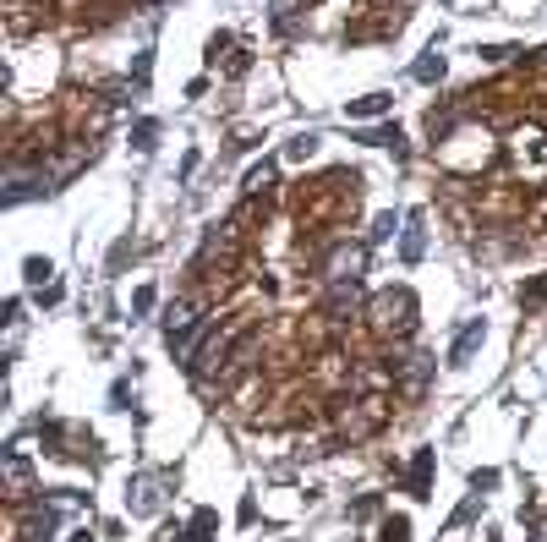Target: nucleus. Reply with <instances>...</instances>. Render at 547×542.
Returning a JSON list of instances; mask_svg holds the SVG:
<instances>
[{"instance_id": "bb28decb", "label": "nucleus", "mask_w": 547, "mask_h": 542, "mask_svg": "<svg viewBox=\"0 0 547 542\" xmlns=\"http://www.w3.org/2000/svg\"><path fill=\"white\" fill-rule=\"evenodd\" d=\"M148 307H154V285H137V291H132V313H148Z\"/></svg>"}, {"instance_id": "f257e3e1", "label": "nucleus", "mask_w": 547, "mask_h": 542, "mask_svg": "<svg viewBox=\"0 0 547 542\" xmlns=\"http://www.w3.org/2000/svg\"><path fill=\"white\" fill-rule=\"evenodd\" d=\"M356 203H362V176L356 170H329V176L307 181V192H301V230L340 225V219L356 214Z\"/></svg>"}, {"instance_id": "5701e85b", "label": "nucleus", "mask_w": 547, "mask_h": 542, "mask_svg": "<svg viewBox=\"0 0 547 542\" xmlns=\"http://www.w3.org/2000/svg\"><path fill=\"white\" fill-rule=\"evenodd\" d=\"M312 154H318V137H312V132H301V137H290V143H285V159H312Z\"/></svg>"}, {"instance_id": "4be33fe9", "label": "nucleus", "mask_w": 547, "mask_h": 542, "mask_svg": "<svg viewBox=\"0 0 547 542\" xmlns=\"http://www.w3.org/2000/svg\"><path fill=\"white\" fill-rule=\"evenodd\" d=\"M520 302H526V307H547V274H537V280L520 285Z\"/></svg>"}, {"instance_id": "393cba45", "label": "nucleus", "mask_w": 547, "mask_h": 542, "mask_svg": "<svg viewBox=\"0 0 547 542\" xmlns=\"http://www.w3.org/2000/svg\"><path fill=\"white\" fill-rule=\"evenodd\" d=\"M476 55H482L487 66H504V61H515L520 50H509V44H482V50H476Z\"/></svg>"}, {"instance_id": "39448f33", "label": "nucleus", "mask_w": 547, "mask_h": 542, "mask_svg": "<svg viewBox=\"0 0 547 542\" xmlns=\"http://www.w3.org/2000/svg\"><path fill=\"white\" fill-rule=\"evenodd\" d=\"M329 422H334V433H340V438H351V444H356V438H372L383 422H389V400H383V395H351V400L334 406Z\"/></svg>"}, {"instance_id": "c85d7f7f", "label": "nucleus", "mask_w": 547, "mask_h": 542, "mask_svg": "<svg viewBox=\"0 0 547 542\" xmlns=\"http://www.w3.org/2000/svg\"><path fill=\"white\" fill-rule=\"evenodd\" d=\"M192 526H197V532H214L219 515H214V510H197V515H192Z\"/></svg>"}, {"instance_id": "4468645a", "label": "nucleus", "mask_w": 547, "mask_h": 542, "mask_svg": "<svg viewBox=\"0 0 547 542\" xmlns=\"http://www.w3.org/2000/svg\"><path fill=\"white\" fill-rule=\"evenodd\" d=\"M400 258H405V263H422V258H427V219H422V214L405 219V230H400Z\"/></svg>"}, {"instance_id": "20e7f679", "label": "nucleus", "mask_w": 547, "mask_h": 542, "mask_svg": "<svg viewBox=\"0 0 547 542\" xmlns=\"http://www.w3.org/2000/svg\"><path fill=\"white\" fill-rule=\"evenodd\" d=\"M367 274V241H351V236H334L318 258V280L329 291H351L356 280Z\"/></svg>"}, {"instance_id": "c756f323", "label": "nucleus", "mask_w": 547, "mask_h": 542, "mask_svg": "<svg viewBox=\"0 0 547 542\" xmlns=\"http://www.w3.org/2000/svg\"><path fill=\"white\" fill-rule=\"evenodd\" d=\"M351 515H356V521H367V515H378V499H372V493H367V499H356V510H351Z\"/></svg>"}, {"instance_id": "412c9836", "label": "nucleus", "mask_w": 547, "mask_h": 542, "mask_svg": "<svg viewBox=\"0 0 547 542\" xmlns=\"http://www.w3.org/2000/svg\"><path fill=\"white\" fill-rule=\"evenodd\" d=\"M378 542H411V515H389L383 532H378Z\"/></svg>"}, {"instance_id": "a211bd4d", "label": "nucleus", "mask_w": 547, "mask_h": 542, "mask_svg": "<svg viewBox=\"0 0 547 542\" xmlns=\"http://www.w3.org/2000/svg\"><path fill=\"white\" fill-rule=\"evenodd\" d=\"M444 72H449V61L438 50H427L422 61H416V83H444Z\"/></svg>"}, {"instance_id": "f3484780", "label": "nucleus", "mask_w": 547, "mask_h": 542, "mask_svg": "<svg viewBox=\"0 0 547 542\" xmlns=\"http://www.w3.org/2000/svg\"><path fill=\"white\" fill-rule=\"evenodd\" d=\"M274 170H279L274 159H263V165H252V170H247V181H241V192H247V198H263V192L274 187Z\"/></svg>"}, {"instance_id": "9b49d317", "label": "nucleus", "mask_w": 547, "mask_h": 542, "mask_svg": "<svg viewBox=\"0 0 547 542\" xmlns=\"http://www.w3.org/2000/svg\"><path fill=\"white\" fill-rule=\"evenodd\" d=\"M433 466H438L433 449H416L411 455V466H405V488H411V499H433Z\"/></svg>"}, {"instance_id": "dca6fc26", "label": "nucleus", "mask_w": 547, "mask_h": 542, "mask_svg": "<svg viewBox=\"0 0 547 542\" xmlns=\"http://www.w3.org/2000/svg\"><path fill=\"white\" fill-rule=\"evenodd\" d=\"M394 110V94H362L345 105V121H378V115Z\"/></svg>"}, {"instance_id": "0eeeda50", "label": "nucleus", "mask_w": 547, "mask_h": 542, "mask_svg": "<svg viewBox=\"0 0 547 542\" xmlns=\"http://www.w3.org/2000/svg\"><path fill=\"white\" fill-rule=\"evenodd\" d=\"M0 482H6V499L11 504H28L33 499V466H28V449H6L0 455Z\"/></svg>"}, {"instance_id": "f03ea898", "label": "nucleus", "mask_w": 547, "mask_h": 542, "mask_svg": "<svg viewBox=\"0 0 547 542\" xmlns=\"http://www.w3.org/2000/svg\"><path fill=\"white\" fill-rule=\"evenodd\" d=\"M433 154H438V165L455 170V176H482L498 159V143H493V132H482L476 121H460L444 143H433Z\"/></svg>"}, {"instance_id": "7ed1b4c3", "label": "nucleus", "mask_w": 547, "mask_h": 542, "mask_svg": "<svg viewBox=\"0 0 547 542\" xmlns=\"http://www.w3.org/2000/svg\"><path fill=\"white\" fill-rule=\"evenodd\" d=\"M367 329L378 334V340H411L416 329V296L405 291V285H389V291H378L367 302Z\"/></svg>"}, {"instance_id": "2f4dec72", "label": "nucleus", "mask_w": 547, "mask_h": 542, "mask_svg": "<svg viewBox=\"0 0 547 542\" xmlns=\"http://www.w3.org/2000/svg\"><path fill=\"white\" fill-rule=\"evenodd\" d=\"M28 6H50V0H28Z\"/></svg>"}, {"instance_id": "6e6552de", "label": "nucleus", "mask_w": 547, "mask_h": 542, "mask_svg": "<svg viewBox=\"0 0 547 542\" xmlns=\"http://www.w3.org/2000/svg\"><path fill=\"white\" fill-rule=\"evenodd\" d=\"M394 367V389H400L405 400H422V389L433 384V356H405V362H389Z\"/></svg>"}, {"instance_id": "ddd939ff", "label": "nucleus", "mask_w": 547, "mask_h": 542, "mask_svg": "<svg viewBox=\"0 0 547 542\" xmlns=\"http://www.w3.org/2000/svg\"><path fill=\"white\" fill-rule=\"evenodd\" d=\"M482 340H487V324H482V318H471V324L455 334V345H449V367H465L476 351H482Z\"/></svg>"}, {"instance_id": "cd10ccee", "label": "nucleus", "mask_w": 547, "mask_h": 542, "mask_svg": "<svg viewBox=\"0 0 547 542\" xmlns=\"http://www.w3.org/2000/svg\"><path fill=\"white\" fill-rule=\"evenodd\" d=\"M225 50H230V33H214V39H208V66H219Z\"/></svg>"}, {"instance_id": "aec40b11", "label": "nucleus", "mask_w": 547, "mask_h": 542, "mask_svg": "<svg viewBox=\"0 0 547 542\" xmlns=\"http://www.w3.org/2000/svg\"><path fill=\"white\" fill-rule=\"evenodd\" d=\"M22 274H28V285H33V291L55 285V263H50V258H28V263H22Z\"/></svg>"}, {"instance_id": "b1692460", "label": "nucleus", "mask_w": 547, "mask_h": 542, "mask_svg": "<svg viewBox=\"0 0 547 542\" xmlns=\"http://www.w3.org/2000/svg\"><path fill=\"white\" fill-rule=\"evenodd\" d=\"M154 137H159V121H137L132 126V148H137V154H148V148H154Z\"/></svg>"}, {"instance_id": "423d86ee", "label": "nucleus", "mask_w": 547, "mask_h": 542, "mask_svg": "<svg viewBox=\"0 0 547 542\" xmlns=\"http://www.w3.org/2000/svg\"><path fill=\"white\" fill-rule=\"evenodd\" d=\"M509 159H515L520 176H542L547 170V132L542 126H520L515 143H509Z\"/></svg>"}, {"instance_id": "1a4fd4ad", "label": "nucleus", "mask_w": 547, "mask_h": 542, "mask_svg": "<svg viewBox=\"0 0 547 542\" xmlns=\"http://www.w3.org/2000/svg\"><path fill=\"white\" fill-rule=\"evenodd\" d=\"M126 510H132V515H159V510H165V477L143 471V477L126 482Z\"/></svg>"}, {"instance_id": "f8f14e48", "label": "nucleus", "mask_w": 547, "mask_h": 542, "mask_svg": "<svg viewBox=\"0 0 547 542\" xmlns=\"http://www.w3.org/2000/svg\"><path fill=\"white\" fill-rule=\"evenodd\" d=\"M351 389H356V395H389V389H394V367H378V362L351 367Z\"/></svg>"}, {"instance_id": "7c9ffc66", "label": "nucleus", "mask_w": 547, "mask_h": 542, "mask_svg": "<svg viewBox=\"0 0 547 542\" xmlns=\"http://www.w3.org/2000/svg\"><path fill=\"white\" fill-rule=\"evenodd\" d=\"M72 542H93V532H72Z\"/></svg>"}, {"instance_id": "a878e982", "label": "nucleus", "mask_w": 547, "mask_h": 542, "mask_svg": "<svg viewBox=\"0 0 547 542\" xmlns=\"http://www.w3.org/2000/svg\"><path fill=\"white\" fill-rule=\"evenodd\" d=\"M394 230H400V219H394V214H378V219H372V241H389Z\"/></svg>"}, {"instance_id": "9d476101", "label": "nucleus", "mask_w": 547, "mask_h": 542, "mask_svg": "<svg viewBox=\"0 0 547 542\" xmlns=\"http://www.w3.org/2000/svg\"><path fill=\"white\" fill-rule=\"evenodd\" d=\"M197 324H203V296H181L165 313V340H181V334H192Z\"/></svg>"}, {"instance_id": "6ab92c4d", "label": "nucleus", "mask_w": 547, "mask_h": 542, "mask_svg": "<svg viewBox=\"0 0 547 542\" xmlns=\"http://www.w3.org/2000/svg\"><path fill=\"white\" fill-rule=\"evenodd\" d=\"M367 143H372V148H389L394 159H405V137H400V126H378V132H367Z\"/></svg>"}, {"instance_id": "2eb2a0df", "label": "nucleus", "mask_w": 547, "mask_h": 542, "mask_svg": "<svg viewBox=\"0 0 547 542\" xmlns=\"http://www.w3.org/2000/svg\"><path fill=\"white\" fill-rule=\"evenodd\" d=\"M44 6H28V0H6V22H11V39H22V33H33V28H44V17H39Z\"/></svg>"}]
</instances>
